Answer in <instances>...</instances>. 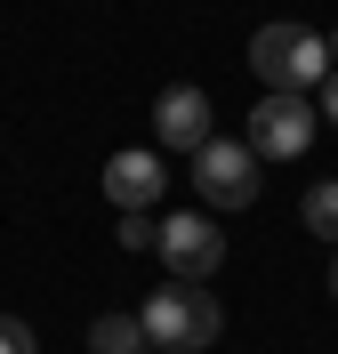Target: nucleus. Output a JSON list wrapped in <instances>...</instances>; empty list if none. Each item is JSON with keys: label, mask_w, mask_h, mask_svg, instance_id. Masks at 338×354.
Wrapping results in <instances>:
<instances>
[{"label": "nucleus", "mask_w": 338, "mask_h": 354, "mask_svg": "<svg viewBox=\"0 0 338 354\" xmlns=\"http://www.w3.org/2000/svg\"><path fill=\"white\" fill-rule=\"evenodd\" d=\"M298 218H306V234H322V242L338 250V177H314V185H306Z\"/></svg>", "instance_id": "obj_9"}, {"label": "nucleus", "mask_w": 338, "mask_h": 354, "mask_svg": "<svg viewBox=\"0 0 338 354\" xmlns=\"http://www.w3.org/2000/svg\"><path fill=\"white\" fill-rule=\"evenodd\" d=\"M322 113H330V121H338V73H330V81H322Z\"/></svg>", "instance_id": "obj_12"}, {"label": "nucleus", "mask_w": 338, "mask_h": 354, "mask_svg": "<svg viewBox=\"0 0 338 354\" xmlns=\"http://www.w3.org/2000/svg\"><path fill=\"white\" fill-rule=\"evenodd\" d=\"M113 234H121V250H153V209H137V218H121Z\"/></svg>", "instance_id": "obj_11"}, {"label": "nucleus", "mask_w": 338, "mask_h": 354, "mask_svg": "<svg viewBox=\"0 0 338 354\" xmlns=\"http://www.w3.org/2000/svg\"><path fill=\"white\" fill-rule=\"evenodd\" d=\"M89 354H145V322L137 314H97L89 322Z\"/></svg>", "instance_id": "obj_8"}, {"label": "nucleus", "mask_w": 338, "mask_h": 354, "mask_svg": "<svg viewBox=\"0 0 338 354\" xmlns=\"http://www.w3.org/2000/svg\"><path fill=\"white\" fill-rule=\"evenodd\" d=\"M194 185H202L209 209H250L258 185H266V161L250 153V137L242 145H234V137H209L202 153H194Z\"/></svg>", "instance_id": "obj_4"}, {"label": "nucleus", "mask_w": 338, "mask_h": 354, "mask_svg": "<svg viewBox=\"0 0 338 354\" xmlns=\"http://www.w3.org/2000/svg\"><path fill=\"white\" fill-rule=\"evenodd\" d=\"M137 322H145V346H169V354H202L218 346L225 330V306L209 282H161L145 306H137Z\"/></svg>", "instance_id": "obj_1"}, {"label": "nucleus", "mask_w": 338, "mask_h": 354, "mask_svg": "<svg viewBox=\"0 0 338 354\" xmlns=\"http://www.w3.org/2000/svg\"><path fill=\"white\" fill-rule=\"evenodd\" d=\"M330 73H338V32H330Z\"/></svg>", "instance_id": "obj_14"}, {"label": "nucleus", "mask_w": 338, "mask_h": 354, "mask_svg": "<svg viewBox=\"0 0 338 354\" xmlns=\"http://www.w3.org/2000/svg\"><path fill=\"white\" fill-rule=\"evenodd\" d=\"M250 73L266 88H322L330 81V41L322 32H306V24H266L258 41H250Z\"/></svg>", "instance_id": "obj_2"}, {"label": "nucleus", "mask_w": 338, "mask_h": 354, "mask_svg": "<svg viewBox=\"0 0 338 354\" xmlns=\"http://www.w3.org/2000/svg\"><path fill=\"white\" fill-rule=\"evenodd\" d=\"M306 145H314V97L266 88V97L250 105V153L258 161H298Z\"/></svg>", "instance_id": "obj_5"}, {"label": "nucleus", "mask_w": 338, "mask_h": 354, "mask_svg": "<svg viewBox=\"0 0 338 354\" xmlns=\"http://www.w3.org/2000/svg\"><path fill=\"white\" fill-rule=\"evenodd\" d=\"M153 250L169 266V282H209L225 266V225L202 209H169V218H153Z\"/></svg>", "instance_id": "obj_3"}, {"label": "nucleus", "mask_w": 338, "mask_h": 354, "mask_svg": "<svg viewBox=\"0 0 338 354\" xmlns=\"http://www.w3.org/2000/svg\"><path fill=\"white\" fill-rule=\"evenodd\" d=\"M161 185H169V169H161L153 145H121V153H105V201L121 209V218H137V209H153Z\"/></svg>", "instance_id": "obj_6"}, {"label": "nucleus", "mask_w": 338, "mask_h": 354, "mask_svg": "<svg viewBox=\"0 0 338 354\" xmlns=\"http://www.w3.org/2000/svg\"><path fill=\"white\" fill-rule=\"evenodd\" d=\"M330 306H338V258H330Z\"/></svg>", "instance_id": "obj_13"}, {"label": "nucleus", "mask_w": 338, "mask_h": 354, "mask_svg": "<svg viewBox=\"0 0 338 354\" xmlns=\"http://www.w3.org/2000/svg\"><path fill=\"white\" fill-rule=\"evenodd\" d=\"M153 137L169 145V153H202V145H209V88L169 81L161 105H153Z\"/></svg>", "instance_id": "obj_7"}, {"label": "nucleus", "mask_w": 338, "mask_h": 354, "mask_svg": "<svg viewBox=\"0 0 338 354\" xmlns=\"http://www.w3.org/2000/svg\"><path fill=\"white\" fill-rule=\"evenodd\" d=\"M0 354H41L32 322H17V314H0Z\"/></svg>", "instance_id": "obj_10"}]
</instances>
